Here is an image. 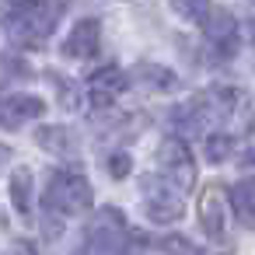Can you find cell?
<instances>
[{"label": "cell", "instance_id": "1", "mask_svg": "<svg viewBox=\"0 0 255 255\" xmlns=\"http://www.w3.org/2000/svg\"><path fill=\"white\" fill-rule=\"evenodd\" d=\"M67 11V0H0V21L18 46H42Z\"/></svg>", "mask_w": 255, "mask_h": 255}, {"label": "cell", "instance_id": "2", "mask_svg": "<svg viewBox=\"0 0 255 255\" xmlns=\"http://www.w3.org/2000/svg\"><path fill=\"white\" fill-rule=\"evenodd\" d=\"M91 199H95V192H91L88 178L77 171H53L46 182V192H42L46 213H60V217L84 213L91 206Z\"/></svg>", "mask_w": 255, "mask_h": 255}, {"label": "cell", "instance_id": "3", "mask_svg": "<svg viewBox=\"0 0 255 255\" xmlns=\"http://www.w3.org/2000/svg\"><path fill=\"white\" fill-rule=\"evenodd\" d=\"M126 217L116 206H102L84 231L81 255H123L126 248Z\"/></svg>", "mask_w": 255, "mask_h": 255}, {"label": "cell", "instance_id": "4", "mask_svg": "<svg viewBox=\"0 0 255 255\" xmlns=\"http://www.w3.org/2000/svg\"><path fill=\"white\" fill-rule=\"evenodd\" d=\"M182 192L175 189V185H168L157 171L154 175H147V182H143V210H147V217L154 220V224H171V220H178L182 217Z\"/></svg>", "mask_w": 255, "mask_h": 255}, {"label": "cell", "instance_id": "5", "mask_svg": "<svg viewBox=\"0 0 255 255\" xmlns=\"http://www.w3.org/2000/svg\"><path fill=\"white\" fill-rule=\"evenodd\" d=\"M157 175L175 185L182 196L192 189V178H196V164H192V154L185 150L182 140H164L161 150H157Z\"/></svg>", "mask_w": 255, "mask_h": 255}, {"label": "cell", "instance_id": "6", "mask_svg": "<svg viewBox=\"0 0 255 255\" xmlns=\"http://www.w3.org/2000/svg\"><path fill=\"white\" fill-rule=\"evenodd\" d=\"M203 32H206V42L217 56H231L238 49V21L227 14V11H210L206 21H203Z\"/></svg>", "mask_w": 255, "mask_h": 255}, {"label": "cell", "instance_id": "7", "mask_svg": "<svg viewBox=\"0 0 255 255\" xmlns=\"http://www.w3.org/2000/svg\"><path fill=\"white\" fill-rule=\"evenodd\" d=\"M42 112H46V102L35 95H4L0 98V126H7V129H18L21 123L39 119Z\"/></svg>", "mask_w": 255, "mask_h": 255}, {"label": "cell", "instance_id": "8", "mask_svg": "<svg viewBox=\"0 0 255 255\" xmlns=\"http://www.w3.org/2000/svg\"><path fill=\"white\" fill-rule=\"evenodd\" d=\"M123 88H126L123 70L109 63V67H102V70L91 74V81H88V98H91L95 109H109V105L123 95Z\"/></svg>", "mask_w": 255, "mask_h": 255}, {"label": "cell", "instance_id": "9", "mask_svg": "<svg viewBox=\"0 0 255 255\" xmlns=\"http://www.w3.org/2000/svg\"><path fill=\"white\" fill-rule=\"evenodd\" d=\"M98 39H102V25L95 18H84L70 28L67 42H63V56L70 60H91L98 53Z\"/></svg>", "mask_w": 255, "mask_h": 255}, {"label": "cell", "instance_id": "10", "mask_svg": "<svg viewBox=\"0 0 255 255\" xmlns=\"http://www.w3.org/2000/svg\"><path fill=\"white\" fill-rule=\"evenodd\" d=\"M224 220H227V206H224L220 192L210 189V192L203 196V203H199V224H203L206 238L220 241V238H224Z\"/></svg>", "mask_w": 255, "mask_h": 255}, {"label": "cell", "instance_id": "11", "mask_svg": "<svg viewBox=\"0 0 255 255\" xmlns=\"http://www.w3.org/2000/svg\"><path fill=\"white\" fill-rule=\"evenodd\" d=\"M35 140H39V147L49 150V154H63V157L77 154V133L67 129V126H42V129L35 133Z\"/></svg>", "mask_w": 255, "mask_h": 255}, {"label": "cell", "instance_id": "12", "mask_svg": "<svg viewBox=\"0 0 255 255\" xmlns=\"http://www.w3.org/2000/svg\"><path fill=\"white\" fill-rule=\"evenodd\" d=\"M231 210L241 227H255V178H241L231 189Z\"/></svg>", "mask_w": 255, "mask_h": 255}, {"label": "cell", "instance_id": "13", "mask_svg": "<svg viewBox=\"0 0 255 255\" xmlns=\"http://www.w3.org/2000/svg\"><path fill=\"white\" fill-rule=\"evenodd\" d=\"M133 77H136V81H140L143 88H150V91H171V88L178 84V77H175L171 70L157 67V63H140Z\"/></svg>", "mask_w": 255, "mask_h": 255}, {"label": "cell", "instance_id": "14", "mask_svg": "<svg viewBox=\"0 0 255 255\" xmlns=\"http://www.w3.org/2000/svg\"><path fill=\"white\" fill-rule=\"evenodd\" d=\"M11 206H14L21 217L32 213V171H28V168H18V171L11 175Z\"/></svg>", "mask_w": 255, "mask_h": 255}, {"label": "cell", "instance_id": "15", "mask_svg": "<svg viewBox=\"0 0 255 255\" xmlns=\"http://www.w3.org/2000/svg\"><path fill=\"white\" fill-rule=\"evenodd\" d=\"M171 7H175L185 21H196V25H203V21H206V14L213 11L210 0H171Z\"/></svg>", "mask_w": 255, "mask_h": 255}, {"label": "cell", "instance_id": "16", "mask_svg": "<svg viewBox=\"0 0 255 255\" xmlns=\"http://www.w3.org/2000/svg\"><path fill=\"white\" fill-rule=\"evenodd\" d=\"M231 147H234L231 136H206V157H210V161H224Z\"/></svg>", "mask_w": 255, "mask_h": 255}, {"label": "cell", "instance_id": "17", "mask_svg": "<svg viewBox=\"0 0 255 255\" xmlns=\"http://www.w3.org/2000/svg\"><path fill=\"white\" fill-rule=\"evenodd\" d=\"M129 168H133V157H129V154L116 150V154L109 157V171H112V178H123V175H129Z\"/></svg>", "mask_w": 255, "mask_h": 255}, {"label": "cell", "instance_id": "18", "mask_svg": "<svg viewBox=\"0 0 255 255\" xmlns=\"http://www.w3.org/2000/svg\"><path fill=\"white\" fill-rule=\"evenodd\" d=\"M164 248H168L171 255H199V248H196L192 241H185V238H168Z\"/></svg>", "mask_w": 255, "mask_h": 255}, {"label": "cell", "instance_id": "19", "mask_svg": "<svg viewBox=\"0 0 255 255\" xmlns=\"http://www.w3.org/2000/svg\"><path fill=\"white\" fill-rule=\"evenodd\" d=\"M11 161V147H4V143H0V168H4Z\"/></svg>", "mask_w": 255, "mask_h": 255}, {"label": "cell", "instance_id": "20", "mask_svg": "<svg viewBox=\"0 0 255 255\" xmlns=\"http://www.w3.org/2000/svg\"><path fill=\"white\" fill-rule=\"evenodd\" d=\"M252 39H255V21H252Z\"/></svg>", "mask_w": 255, "mask_h": 255}]
</instances>
